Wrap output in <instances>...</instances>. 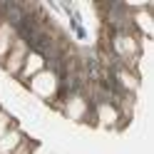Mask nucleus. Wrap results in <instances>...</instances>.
I'll return each instance as SVG.
<instances>
[{"mask_svg":"<svg viewBox=\"0 0 154 154\" xmlns=\"http://www.w3.org/2000/svg\"><path fill=\"white\" fill-rule=\"evenodd\" d=\"M30 87H32L35 94H40V97H52V94L57 92V87H60V80H57L55 72L42 70V72H37V75L32 77Z\"/></svg>","mask_w":154,"mask_h":154,"instance_id":"obj_2","label":"nucleus"},{"mask_svg":"<svg viewBox=\"0 0 154 154\" xmlns=\"http://www.w3.org/2000/svg\"><path fill=\"white\" fill-rule=\"evenodd\" d=\"M45 70V55L42 52H27L25 57V65H23V77H35L37 72Z\"/></svg>","mask_w":154,"mask_h":154,"instance_id":"obj_3","label":"nucleus"},{"mask_svg":"<svg viewBox=\"0 0 154 154\" xmlns=\"http://www.w3.org/2000/svg\"><path fill=\"white\" fill-rule=\"evenodd\" d=\"M13 42H15V30H13V25L8 20H3L0 23V57L8 55V50L13 47Z\"/></svg>","mask_w":154,"mask_h":154,"instance_id":"obj_4","label":"nucleus"},{"mask_svg":"<svg viewBox=\"0 0 154 154\" xmlns=\"http://www.w3.org/2000/svg\"><path fill=\"white\" fill-rule=\"evenodd\" d=\"M27 52H30L27 40H23V37H15L13 47H10V50H8V55H5V70L10 72V75H17V72L23 70V65H25Z\"/></svg>","mask_w":154,"mask_h":154,"instance_id":"obj_1","label":"nucleus"}]
</instances>
